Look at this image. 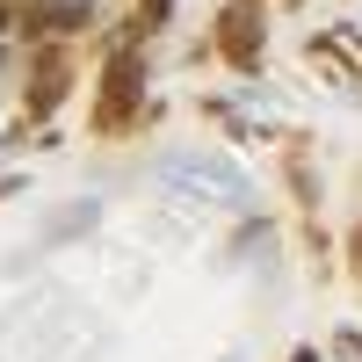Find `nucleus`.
I'll return each mask as SVG.
<instances>
[{
  "label": "nucleus",
  "instance_id": "nucleus-1",
  "mask_svg": "<svg viewBox=\"0 0 362 362\" xmlns=\"http://www.w3.org/2000/svg\"><path fill=\"white\" fill-rule=\"evenodd\" d=\"M153 174L167 181V189H189L196 203H203V196H218L225 210H254V189H247V174H239L232 160H218V153H167Z\"/></svg>",
  "mask_w": 362,
  "mask_h": 362
},
{
  "label": "nucleus",
  "instance_id": "nucleus-2",
  "mask_svg": "<svg viewBox=\"0 0 362 362\" xmlns=\"http://www.w3.org/2000/svg\"><path fill=\"white\" fill-rule=\"evenodd\" d=\"M131 73H138V58H131V51H116V66H109V109H102L109 124L131 109Z\"/></svg>",
  "mask_w": 362,
  "mask_h": 362
},
{
  "label": "nucleus",
  "instance_id": "nucleus-3",
  "mask_svg": "<svg viewBox=\"0 0 362 362\" xmlns=\"http://www.w3.org/2000/svg\"><path fill=\"white\" fill-rule=\"evenodd\" d=\"M225 51L239 58V66H254V15H247V8L225 15Z\"/></svg>",
  "mask_w": 362,
  "mask_h": 362
},
{
  "label": "nucleus",
  "instance_id": "nucleus-4",
  "mask_svg": "<svg viewBox=\"0 0 362 362\" xmlns=\"http://www.w3.org/2000/svg\"><path fill=\"white\" fill-rule=\"evenodd\" d=\"M87 22V0H58V8H37L29 29H80Z\"/></svg>",
  "mask_w": 362,
  "mask_h": 362
},
{
  "label": "nucleus",
  "instance_id": "nucleus-5",
  "mask_svg": "<svg viewBox=\"0 0 362 362\" xmlns=\"http://www.w3.org/2000/svg\"><path fill=\"white\" fill-rule=\"evenodd\" d=\"M58 95H66V66H58V58H44V66H37V116L58 109Z\"/></svg>",
  "mask_w": 362,
  "mask_h": 362
},
{
  "label": "nucleus",
  "instance_id": "nucleus-6",
  "mask_svg": "<svg viewBox=\"0 0 362 362\" xmlns=\"http://www.w3.org/2000/svg\"><path fill=\"white\" fill-rule=\"evenodd\" d=\"M102 210L95 203H80V210H66V218H51V239H66V232H80V225H95Z\"/></svg>",
  "mask_w": 362,
  "mask_h": 362
},
{
  "label": "nucleus",
  "instance_id": "nucleus-7",
  "mask_svg": "<svg viewBox=\"0 0 362 362\" xmlns=\"http://www.w3.org/2000/svg\"><path fill=\"white\" fill-rule=\"evenodd\" d=\"M355 268H362V232H355Z\"/></svg>",
  "mask_w": 362,
  "mask_h": 362
},
{
  "label": "nucleus",
  "instance_id": "nucleus-8",
  "mask_svg": "<svg viewBox=\"0 0 362 362\" xmlns=\"http://www.w3.org/2000/svg\"><path fill=\"white\" fill-rule=\"evenodd\" d=\"M290 362H319V355H312V348H305V355H290Z\"/></svg>",
  "mask_w": 362,
  "mask_h": 362
},
{
  "label": "nucleus",
  "instance_id": "nucleus-9",
  "mask_svg": "<svg viewBox=\"0 0 362 362\" xmlns=\"http://www.w3.org/2000/svg\"><path fill=\"white\" fill-rule=\"evenodd\" d=\"M0 29H8V8H0Z\"/></svg>",
  "mask_w": 362,
  "mask_h": 362
},
{
  "label": "nucleus",
  "instance_id": "nucleus-10",
  "mask_svg": "<svg viewBox=\"0 0 362 362\" xmlns=\"http://www.w3.org/2000/svg\"><path fill=\"white\" fill-rule=\"evenodd\" d=\"M225 362H239V355H225Z\"/></svg>",
  "mask_w": 362,
  "mask_h": 362
}]
</instances>
